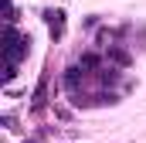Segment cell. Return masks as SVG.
<instances>
[{"label": "cell", "mask_w": 146, "mask_h": 143, "mask_svg": "<svg viewBox=\"0 0 146 143\" xmlns=\"http://www.w3.org/2000/svg\"><path fill=\"white\" fill-rule=\"evenodd\" d=\"M3 14H7V21H10V24L17 21V17H14V3H10V0H3Z\"/></svg>", "instance_id": "obj_3"}, {"label": "cell", "mask_w": 146, "mask_h": 143, "mask_svg": "<svg viewBox=\"0 0 146 143\" xmlns=\"http://www.w3.org/2000/svg\"><path fill=\"white\" fill-rule=\"evenodd\" d=\"M3 41H7V44H3V78H14V75H17V61H21V58L27 55V48H31V37H21L17 27L10 24Z\"/></svg>", "instance_id": "obj_1"}, {"label": "cell", "mask_w": 146, "mask_h": 143, "mask_svg": "<svg viewBox=\"0 0 146 143\" xmlns=\"http://www.w3.org/2000/svg\"><path fill=\"white\" fill-rule=\"evenodd\" d=\"M44 21H48V27H51V37L61 41V34H65V14H61V10H44Z\"/></svg>", "instance_id": "obj_2"}]
</instances>
